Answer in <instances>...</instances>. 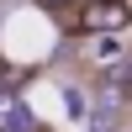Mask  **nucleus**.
Returning a JSON list of instances; mask_svg holds the SVG:
<instances>
[{"mask_svg":"<svg viewBox=\"0 0 132 132\" xmlns=\"http://www.w3.org/2000/svg\"><path fill=\"white\" fill-rule=\"evenodd\" d=\"M116 74H122V90H127V101H132V58H127V63H122Z\"/></svg>","mask_w":132,"mask_h":132,"instance_id":"nucleus-3","label":"nucleus"},{"mask_svg":"<svg viewBox=\"0 0 132 132\" xmlns=\"http://www.w3.org/2000/svg\"><path fill=\"white\" fill-rule=\"evenodd\" d=\"M127 27H132V0H85L74 16V32L85 37H116Z\"/></svg>","mask_w":132,"mask_h":132,"instance_id":"nucleus-1","label":"nucleus"},{"mask_svg":"<svg viewBox=\"0 0 132 132\" xmlns=\"http://www.w3.org/2000/svg\"><path fill=\"white\" fill-rule=\"evenodd\" d=\"M79 5H85V0H37V11H48V16H58V21H74Z\"/></svg>","mask_w":132,"mask_h":132,"instance_id":"nucleus-2","label":"nucleus"}]
</instances>
